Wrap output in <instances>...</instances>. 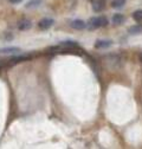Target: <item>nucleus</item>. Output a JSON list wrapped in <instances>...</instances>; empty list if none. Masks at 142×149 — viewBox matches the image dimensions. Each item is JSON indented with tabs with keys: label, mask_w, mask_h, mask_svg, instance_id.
Segmentation results:
<instances>
[{
	"label": "nucleus",
	"mask_w": 142,
	"mask_h": 149,
	"mask_svg": "<svg viewBox=\"0 0 142 149\" xmlns=\"http://www.w3.org/2000/svg\"><path fill=\"white\" fill-rule=\"evenodd\" d=\"M106 25H108V19H106L104 15H98V17L90 18L89 22L86 23V27L89 30H95V29L104 27Z\"/></svg>",
	"instance_id": "1"
},
{
	"label": "nucleus",
	"mask_w": 142,
	"mask_h": 149,
	"mask_svg": "<svg viewBox=\"0 0 142 149\" xmlns=\"http://www.w3.org/2000/svg\"><path fill=\"white\" fill-rule=\"evenodd\" d=\"M111 45H113V40H110V39H98L95 43L96 49H108Z\"/></svg>",
	"instance_id": "2"
},
{
	"label": "nucleus",
	"mask_w": 142,
	"mask_h": 149,
	"mask_svg": "<svg viewBox=\"0 0 142 149\" xmlns=\"http://www.w3.org/2000/svg\"><path fill=\"white\" fill-rule=\"evenodd\" d=\"M53 24H55V20H53V19H51V18H44V19H42V20L38 23V26H39V29H42V30H47V29H50Z\"/></svg>",
	"instance_id": "3"
},
{
	"label": "nucleus",
	"mask_w": 142,
	"mask_h": 149,
	"mask_svg": "<svg viewBox=\"0 0 142 149\" xmlns=\"http://www.w3.org/2000/svg\"><path fill=\"white\" fill-rule=\"evenodd\" d=\"M20 49L15 47V46H8V47H3L0 49V54H14V53H19Z\"/></svg>",
	"instance_id": "4"
},
{
	"label": "nucleus",
	"mask_w": 142,
	"mask_h": 149,
	"mask_svg": "<svg viewBox=\"0 0 142 149\" xmlns=\"http://www.w3.org/2000/svg\"><path fill=\"white\" fill-rule=\"evenodd\" d=\"M111 20L115 25H122L124 22H126V17H124L123 14H121V13H115L111 18Z\"/></svg>",
	"instance_id": "5"
},
{
	"label": "nucleus",
	"mask_w": 142,
	"mask_h": 149,
	"mask_svg": "<svg viewBox=\"0 0 142 149\" xmlns=\"http://www.w3.org/2000/svg\"><path fill=\"white\" fill-rule=\"evenodd\" d=\"M71 27H74L75 30H84L86 27V23L83 22L82 19H76L71 23Z\"/></svg>",
	"instance_id": "6"
},
{
	"label": "nucleus",
	"mask_w": 142,
	"mask_h": 149,
	"mask_svg": "<svg viewBox=\"0 0 142 149\" xmlns=\"http://www.w3.org/2000/svg\"><path fill=\"white\" fill-rule=\"evenodd\" d=\"M104 6H105V4L103 0H94L93 1V10L95 12H101L104 8Z\"/></svg>",
	"instance_id": "7"
},
{
	"label": "nucleus",
	"mask_w": 142,
	"mask_h": 149,
	"mask_svg": "<svg viewBox=\"0 0 142 149\" xmlns=\"http://www.w3.org/2000/svg\"><path fill=\"white\" fill-rule=\"evenodd\" d=\"M128 32H129V34H132V36L140 34V33H142V25H140V24L133 25V26H130V27L128 29Z\"/></svg>",
	"instance_id": "8"
},
{
	"label": "nucleus",
	"mask_w": 142,
	"mask_h": 149,
	"mask_svg": "<svg viewBox=\"0 0 142 149\" xmlns=\"http://www.w3.org/2000/svg\"><path fill=\"white\" fill-rule=\"evenodd\" d=\"M62 47H66V49H74V47H78V43L75 40H64L59 44Z\"/></svg>",
	"instance_id": "9"
},
{
	"label": "nucleus",
	"mask_w": 142,
	"mask_h": 149,
	"mask_svg": "<svg viewBox=\"0 0 142 149\" xmlns=\"http://www.w3.org/2000/svg\"><path fill=\"white\" fill-rule=\"evenodd\" d=\"M27 59H29V56H15V57H12L10 59V62H11V64H17V63H20V62H24Z\"/></svg>",
	"instance_id": "10"
},
{
	"label": "nucleus",
	"mask_w": 142,
	"mask_h": 149,
	"mask_svg": "<svg viewBox=\"0 0 142 149\" xmlns=\"http://www.w3.org/2000/svg\"><path fill=\"white\" fill-rule=\"evenodd\" d=\"M126 5V0H113L111 1V7L115 10H120Z\"/></svg>",
	"instance_id": "11"
},
{
	"label": "nucleus",
	"mask_w": 142,
	"mask_h": 149,
	"mask_svg": "<svg viewBox=\"0 0 142 149\" xmlns=\"http://www.w3.org/2000/svg\"><path fill=\"white\" fill-rule=\"evenodd\" d=\"M43 3V0H30L27 4H25V7L26 8H33V7H38L40 6Z\"/></svg>",
	"instance_id": "12"
},
{
	"label": "nucleus",
	"mask_w": 142,
	"mask_h": 149,
	"mask_svg": "<svg viewBox=\"0 0 142 149\" xmlns=\"http://www.w3.org/2000/svg\"><path fill=\"white\" fill-rule=\"evenodd\" d=\"M133 19L136 23H142V10H136L133 13Z\"/></svg>",
	"instance_id": "13"
},
{
	"label": "nucleus",
	"mask_w": 142,
	"mask_h": 149,
	"mask_svg": "<svg viewBox=\"0 0 142 149\" xmlns=\"http://www.w3.org/2000/svg\"><path fill=\"white\" fill-rule=\"evenodd\" d=\"M31 26H32V24H31V22H30V20H24V22H22V23L19 24L18 29L22 30V31H25V30L31 29Z\"/></svg>",
	"instance_id": "14"
},
{
	"label": "nucleus",
	"mask_w": 142,
	"mask_h": 149,
	"mask_svg": "<svg viewBox=\"0 0 142 149\" xmlns=\"http://www.w3.org/2000/svg\"><path fill=\"white\" fill-rule=\"evenodd\" d=\"M8 1H10L11 4H14V5H15V4H20L23 0H8Z\"/></svg>",
	"instance_id": "15"
},
{
	"label": "nucleus",
	"mask_w": 142,
	"mask_h": 149,
	"mask_svg": "<svg viewBox=\"0 0 142 149\" xmlns=\"http://www.w3.org/2000/svg\"><path fill=\"white\" fill-rule=\"evenodd\" d=\"M7 64L6 63H4V62H1V61H0V69H3V68H5Z\"/></svg>",
	"instance_id": "16"
},
{
	"label": "nucleus",
	"mask_w": 142,
	"mask_h": 149,
	"mask_svg": "<svg viewBox=\"0 0 142 149\" xmlns=\"http://www.w3.org/2000/svg\"><path fill=\"white\" fill-rule=\"evenodd\" d=\"M140 57H141V61H142V54H141V56H140Z\"/></svg>",
	"instance_id": "17"
}]
</instances>
